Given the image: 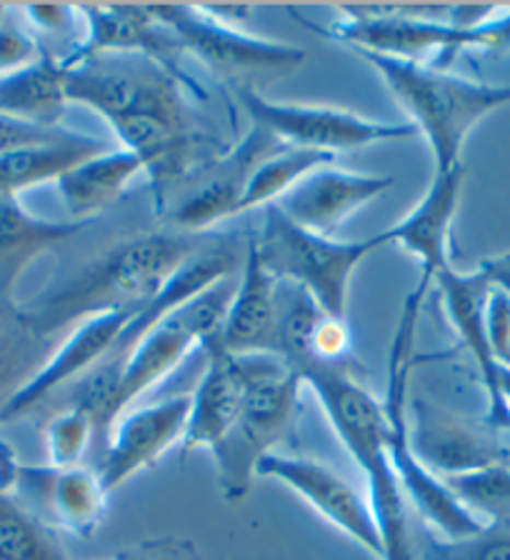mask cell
Instances as JSON below:
<instances>
[{
	"label": "cell",
	"mask_w": 510,
	"mask_h": 560,
	"mask_svg": "<svg viewBox=\"0 0 510 560\" xmlns=\"http://www.w3.org/2000/svg\"><path fill=\"white\" fill-rule=\"evenodd\" d=\"M371 66L410 116L418 136L433 153L436 173L463 165V148L478 122L510 105V85L478 83L438 70L426 63H413L381 52L353 50Z\"/></svg>",
	"instance_id": "277c9868"
},
{
	"label": "cell",
	"mask_w": 510,
	"mask_h": 560,
	"mask_svg": "<svg viewBox=\"0 0 510 560\" xmlns=\"http://www.w3.org/2000/svg\"><path fill=\"white\" fill-rule=\"evenodd\" d=\"M416 560H510V521L486 523L459 540L426 538Z\"/></svg>",
	"instance_id": "f546056e"
},
{
	"label": "cell",
	"mask_w": 510,
	"mask_h": 560,
	"mask_svg": "<svg viewBox=\"0 0 510 560\" xmlns=\"http://www.w3.org/2000/svg\"><path fill=\"white\" fill-rule=\"evenodd\" d=\"M78 13L83 15L85 35L68 56H60L68 68L95 56H143L186 83L190 93H200L198 83L183 73L186 48L178 35L165 28L148 5H81Z\"/></svg>",
	"instance_id": "7c38bea8"
},
{
	"label": "cell",
	"mask_w": 510,
	"mask_h": 560,
	"mask_svg": "<svg viewBox=\"0 0 510 560\" xmlns=\"http://www.w3.org/2000/svg\"><path fill=\"white\" fill-rule=\"evenodd\" d=\"M138 173H143V163L134 153L126 148H108L60 175L56 190L73 221L91 223L95 215L116 203Z\"/></svg>",
	"instance_id": "603a6c76"
},
{
	"label": "cell",
	"mask_w": 510,
	"mask_h": 560,
	"mask_svg": "<svg viewBox=\"0 0 510 560\" xmlns=\"http://www.w3.org/2000/svg\"><path fill=\"white\" fill-rule=\"evenodd\" d=\"M183 48L228 75L290 73L305 63V50L270 38L248 35L206 13L204 5H148Z\"/></svg>",
	"instance_id": "30bf717a"
},
{
	"label": "cell",
	"mask_w": 510,
	"mask_h": 560,
	"mask_svg": "<svg viewBox=\"0 0 510 560\" xmlns=\"http://www.w3.org/2000/svg\"><path fill=\"white\" fill-rule=\"evenodd\" d=\"M248 368V390L239 418L213 448L218 486L228 503H241L258 478L263 458L290 438L301 413L305 381L278 355H241Z\"/></svg>",
	"instance_id": "5b68a950"
},
{
	"label": "cell",
	"mask_w": 510,
	"mask_h": 560,
	"mask_svg": "<svg viewBox=\"0 0 510 560\" xmlns=\"http://www.w3.org/2000/svg\"><path fill=\"white\" fill-rule=\"evenodd\" d=\"M213 346L228 355H278V280L263 268L251 243L245 245L223 332Z\"/></svg>",
	"instance_id": "ffe728a7"
},
{
	"label": "cell",
	"mask_w": 510,
	"mask_h": 560,
	"mask_svg": "<svg viewBox=\"0 0 510 560\" xmlns=\"http://www.w3.org/2000/svg\"><path fill=\"white\" fill-rule=\"evenodd\" d=\"M338 13L346 18L331 21L328 28L301 23L350 50L381 52L438 70H448L461 50L510 48V8H500L476 28L455 25L453 5H343Z\"/></svg>",
	"instance_id": "3957f363"
},
{
	"label": "cell",
	"mask_w": 510,
	"mask_h": 560,
	"mask_svg": "<svg viewBox=\"0 0 510 560\" xmlns=\"http://www.w3.org/2000/svg\"><path fill=\"white\" fill-rule=\"evenodd\" d=\"M70 133H73V130H68L63 126L60 128L35 126V122L0 113V153H13V151H23V148L58 143V140H63Z\"/></svg>",
	"instance_id": "d6a6232c"
},
{
	"label": "cell",
	"mask_w": 510,
	"mask_h": 560,
	"mask_svg": "<svg viewBox=\"0 0 510 560\" xmlns=\"http://www.w3.org/2000/svg\"><path fill=\"white\" fill-rule=\"evenodd\" d=\"M188 416L190 396L165 398L120 416L103 445L105 455L98 468L103 488L116 493L138 472L153 468L173 445H181L188 431Z\"/></svg>",
	"instance_id": "5bb4252c"
},
{
	"label": "cell",
	"mask_w": 510,
	"mask_h": 560,
	"mask_svg": "<svg viewBox=\"0 0 510 560\" xmlns=\"http://www.w3.org/2000/svg\"><path fill=\"white\" fill-rule=\"evenodd\" d=\"M40 52L43 48L38 43H35L21 25L5 15V21L0 23V78L33 63Z\"/></svg>",
	"instance_id": "836d02e7"
},
{
	"label": "cell",
	"mask_w": 510,
	"mask_h": 560,
	"mask_svg": "<svg viewBox=\"0 0 510 560\" xmlns=\"http://www.w3.org/2000/svg\"><path fill=\"white\" fill-rule=\"evenodd\" d=\"M406 443L438 478H453L508 463L510 451L488 423H473L426 398L408 400Z\"/></svg>",
	"instance_id": "8fae6325"
},
{
	"label": "cell",
	"mask_w": 510,
	"mask_h": 560,
	"mask_svg": "<svg viewBox=\"0 0 510 560\" xmlns=\"http://www.w3.org/2000/svg\"><path fill=\"white\" fill-rule=\"evenodd\" d=\"M258 478H273L283 483L295 495H301L323 521L356 540L366 553L385 560L383 536L371 503L338 470L328 468L321 460L270 453L258 466Z\"/></svg>",
	"instance_id": "4fadbf2b"
},
{
	"label": "cell",
	"mask_w": 510,
	"mask_h": 560,
	"mask_svg": "<svg viewBox=\"0 0 510 560\" xmlns=\"http://www.w3.org/2000/svg\"><path fill=\"white\" fill-rule=\"evenodd\" d=\"M204 350L208 363L198 390L190 396L188 431L181 443L183 458L193 451H213L221 445L231 433L248 390V368L241 355H228L218 346Z\"/></svg>",
	"instance_id": "44dd1931"
},
{
	"label": "cell",
	"mask_w": 510,
	"mask_h": 560,
	"mask_svg": "<svg viewBox=\"0 0 510 560\" xmlns=\"http://www.w3.org/2000/svg\"><path fill=\"white\" fill-rule=\"evenodd\" d=\"M498 390H500V398H503L506 408L510 410V368H498Z\"/></svg>",
	"instance_id": "f35d334b"
},
{
	"label": "cell",
	"mask_w": 510,
	"mask_h": 560,
	"mask_svg": "<svg viewBox=\"0 0 510 560\" xmlns=\"http://www.w3.org/2000/svg\"><path fill=\"white\" fill-rule=\"evenodd\" d=\"M333 158L336 155L303 151V148H283V151L268 155L266 161H260L251 173L248 186H245L239 206V215L255 208H266L270 203H276V200L283 198L298 180H303L308 173L323 168V165H331Z\"/></svg>",
	"instance_id": "4316f807"
},
{
	"label": "cell",
	"mask_w": 510,
	"mask_h": 560,
	"mask_svg": "<svg viewBox=\"0 0 510 560\" xmlns=\"http://www.w3.org/2000/svg\"><path fill=\"white\" fill-rule=\"evenodd\" d=\"M426 295L420 288H413L403 305L398 328H395L391 355H389V385H385V418H389V455L391 466L398 478L406 503L416 508L430 528L445 540H459L478 533L483 525L478 515L465 508L443 478L430 472L420 463L406 443V418H408V378L413 365V340L418 330V315Z\"/></svg>",
	"instance_id": "8992f818"
},
{
	"label": "cell",
	"mask_w": 510,
	"mask_h": 560,
	"mask_svg": "<svg viewBox=\"0 0 510 560\" xmlns=\"http://www.w3.org/2000/svg\"><path fill=\"white\" fill-rule=\"evenodd\" d=\"M301 378L315 393L343 448L368 483V503L381 528L385 560H416L408 528V503L389 455V418L383 400L363 388L348 363H308Z\"/></svg>",
	"instance_id": "7a4b0ae2"
},
{
	"label": "cell",
	"mask_w": 510,
	"mask_h": 560,
	"mask_svg": "<svg viewBox=\"0 0 510 560\" xmlns=\"http://www.w3.org/2000/svg\"><path fill=\"white\" fill-rule=\"evenodd\" d=\"M438 293L443 298V308L453 330L459 332L463 348L468 350L473 363L478 368L483 390L488 398L486 423L494 431H510V410L506 408L498 390V363L490 353L488 332H486V301L490 293V280L480 268L471 273L448 268L436 280Z\"/></svg>",
	"instance_id": "ac0fdd59"
},
{
	"label": "cell",
	"mask_w": 510,
	"mask_h": 560,
	"mask_svg": "<svg viewBox=\"0 0 510 560\" xmlns=\"http://www.w3.org/2000/svg\"><path fill=\"white\" fill-rule=\"evenodd\" d=\"M0 560H70L50 533L15 498L0 493Z\"/></svg>",
	"instance_id": "83f0119b"
},
{
	"label": "cell",
	"mask_w": 510,
	"mask_h": 560,
	"mask_svg": "<svg viewBox=\"0 0 510 560\" xmlns=\"http://www.w3.org/2000/svg\"><path fill=\"white\" fill-rule=\"evenodd\" d=\"M136 313L138 311H111L78 323L68 332L63 343L53 350L46 365L5 402L3 410H0V425L28 416L43 400H48L53 393L70 388V385L85 378L103 361L105 353L116 343V338Z\"/></svg>",
	"instance_id": "2e32d148"
},
{
	"label": "cell",
	"mask_w": 510,
	"mask_h": 560,
	"mask_svg": "<svg viewBox=\"0 0 510 560\" xmlns=\"http://www.w3.org/2000/svg\"><path fill=\"white\" fill-rule=\"evenodd\" d=\"M278 138H273L268 130L253 126L245 133L239 145L228 148L213 165L198 175L200 186L193 188L178 206L173 208V225L186 233H200L206 228L228 221V218L239 215L241 198L248 186L251 173L260 161L268 155L283 151Z\"/></svg>",
	"instance_id": "9a60e30c"
},
{
	"label": "cell",
	"mask_w": 510,
	"mask_h": 560,
	"mask_svg": "<svg viewBox=\"0 0 510 560\" xmlns=\"http://www.w3.org/2000/svg\"><path fill=\"white\" fill-rule=\"evenodd\" d=\"M463 180V165L445 173H433V180L418 206L403 221L383 231L389 243L401 245L420 262L418 285L426 291L436 285L438 276L453 268L448 256V238H451L453 218L461 206Z\"/></svg>",
	"instance_id": "d6986e66"
},
{
	"label": "cell",
	"mask_w": 510,
	"mask_h": 560,
	"mask_svg": "<svg viewBox=\"0 0 510 560\" xmlns=\"http://www.w3.org/2000/svg\"><path fill=\"white\" fill-rule=\"evenodd\" d=\"M350 361V328L346 318L323 315L313 332L311 355L295 368V373L308 363H348Z\"/></svg>",
	"instance_id": "1f68e13d"
},
{
	"label": "cell",
	"mask_w": 510,
	"mask_h": 560,
	"mask_svg": "<svg viewBox=\"0 0 510 560\" xmlns=\"http://www.w3.org/2000/svg\"><path fill=\"white\" fill-rule=\"evenodd\" d=\"M445 483L478 518L510 521V463L445 478Z\"/></svg>",
	"instance_id": "f1b7e54d"
},
{
	"label": "cell",
	"mask_w": 510,
	"mask_h": 560,
	"mask_svg": "<svg viewBox=\"0 0 510 560\" xmlns=\"http://www.w3.org/2000/svg\"><path fill=\"white\" fill-rule=\"evenodd\" d=\"M111 493L103 488L98 472L88 468L56 470L53 478L46 523L58 525L70 536L91 538L108 513Z\"/></svg>",
	"instance_id": "484cf974"
},
{
	"label": "cell",
	"mask_w": 510,
	"mask_h": 560,
	"mask_svg": "<svg viewBox=\"0 0 510 560\" xmlns=\"http://www.w3.org/2000/svg\"><path fill=\"white\" fill-rule=\"evenodd\" d=\"M239 278L228 276L204 293L193 295L178 308L171 311L158 326L130 350L126 363L120 368L116 393L111 400V431L120 416H126L130 406L146 396L148 390L178 368L190 350L208 348L218 343L223 332L228 305L233 301ZM111 435V433H108Z\"/></svg>",
	"instance_id": "ba28073f"
},
{
	"label": "cell",
	"mask_w": 510,
	"mask_h": 560,
	"mask_svg": "<svg viewBox=\"0 0 510 560\" xmlns=\"http://www.w3.org/2000/svg\"><path fill=\"white\" fill-rule=\"evenodd\" d=\"M111 560H200L198 548L186 538H153L123 550Z\"/></svg>",
	"instance_id": "d590c367"
},
{
	"label": "cell",
	"mask_w": 510,
	"mask_h": 560,
	"mask_svg": "<svg viewBox=\"0 0 510 560\" xmlns=\"http://www.w3.org/2000/svg\"><path fill=\"white\" fill-rule=\"evenodd\" d=\"M198 250L183 235H134L23 311L48 340L98 313L140 311Z\"/></svg>",
	"instance_id": "6da1fadb"
},
{
	"label": "cell",
	"mask_w": 510,
	"mask_h": 560,
	"mask_svg": "<svg viewBox=\"0 0 510 560\" xmlns=\"http://www.w3.org/2000/svg\"><path fill=\"white\" fill-rule=\"evenodd\" d=\"M23 13L28 15V21L35 28L46 33H66L73 28L78 8L70 5H28L23 8Z\"/></svg>",
	"instance_id": "8d00e7d4"
},
{
	"label": "cell",
	"mask_w": 510,
	"mask_h": 560,
	"mask_svg": "<svg viewBox=\"0 0 510 560\" xmlns=\"http://www.w3.org/2000/svg\"><path fill=\"white\" fill-rule=\"evenodd\" d=\"M66 105V66L60 56L48 50H43L33 63L0 78V113L5 116L60 128Z\"/></svg>",
	"instance_id": "cb8c5ba5"
},
{
	"label": "cell",
	"mask_w": 510,
	"mask_h": 560,
	"mask_svg": "<svg viewBox=\"0 0 510 560\" xmlns=\"http://www.w3.org/2000/svg\"><path fill=\"white\" fill-rule=\"evenodd\" d=\"M241 108L253 126L268 130L273 138L288 148L318 151L336 155L389 140H410L418 136L410 120H373L353 110L331 108V105H303L268 101L251 85L235 88Z\"/></svg>",
	"instance_id": "9c48e42d"
},
{
	"label": "cell",
	"mask_w": 510,
	"mask_h": 560,
	"mask_svg": "<svg viewBox=\"0 0 510 560\" xmlns=\"http://www.w3.org/2000/svg\"><path fill=\"white\" fill-rule=\"evenodd\" d=\"M486 332L496 363L510 368V295L490 288L486 301Z\"/></svg>",
	"instance_id": "e575fe53"
},
{
	"label": "cell",
	"mask_w": 510,
	"mask_h": 560,
	"mask_svg": "<svg viewBox=\"0 0 510 560\" xmlns=\"http://www.w3.org/2000/svg\"><path fill=\"white\" fill-rule=\"evenodd\" d=\"M395 186L393 175L353 173L323 165L298 180L283 198L276 200L280 213L308 231L333 235L348 215L371 203Z\"/></svg>",
	"instance_id": "e0dca14e"
},
{
	"label": "cell",
	"mask_w": 510,
	"mask_h": 560,
	"mask_svg": "<svg viewBox=\"0 0 510 560\" xmlns=\"http://www.w3.org/2000/svg\"><path fill=\"white\" fill-rule=\"evenodd\" d=\"M88 225L85 221L38 218L23 208L18 196L0 192V301H13L18 280L35 258L76 238Z\"/></svg>",
	"instance_id": "7402d4cb"
},
{
	"label": "cell",
	"mask_w": 510,
	"mask_h": 560,
	"mask_svg": "<svg viewBox=\"0 0 510 560\" xmlns=\"http://www.w3.org/2000/svg\"><path fill=\"white\" fill-rule=\"evenodd\" d=\"M56 346L15 301H0V410L40 371Z\"/></svg>",
	"instance_id": "d4e9b609"
},
{
	"label": "cell",
	"mask_w": 510,
	"mask_h": 560,
	"mask_svg": "<svg viewBox=\"0 0 510 560\" xmlns=\"http://www.w3.org/2000/svg\"><path fill=\"white\" fill-rule=\"evenodd\" d=\"M478 268L488 276L490 285L500 288V291L510 295V250L494 258H483Z\"/></svg>",
	"instance_id": "74e56055"
},
{
	"label": "cell",
	"mask_w": 510,
	"mask_h": 560,
	"mask_svg": "<svg viewBox=\"0 0 510 560\" xmlns=\"http://www.w3.org/2000/svg\"><path fill=\"white\" fill-rule=\"evenodd\" d=\"M95 441V423L83 408L68 406L53 416L46 425V451L48 466L53 468H78V463Z\"/></svg>",
	"instance_id": "4dcf8cb0"
},
{
	"label": "cell",
	"mask_w": 510,
	"mask_h": 560,
	"mask_svg": "<svg viewBox=\"0 0 510 560\" xmlns=\"http://www.w3.org/2000/svg\"><path fill=\"white\" fill-rule=\"evenodd\" d=\"M248 243L273 278L301 288L331 318H346L353 273L368 256L389 245V238L378 233L360 241H338L295 225L270 203L263 208L258 235Z\"/></svg>",
	"instance_id": "52a82bcc"
}]
</instances>
